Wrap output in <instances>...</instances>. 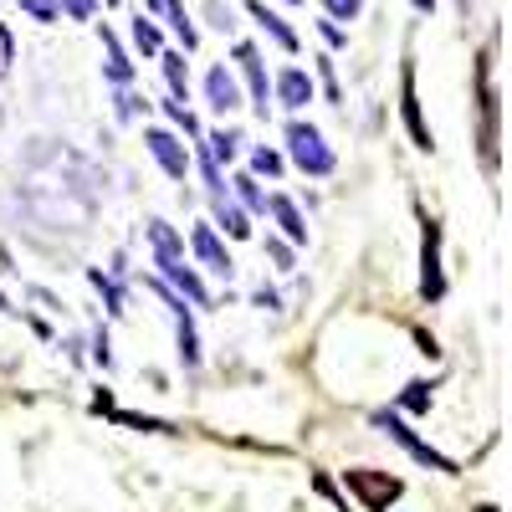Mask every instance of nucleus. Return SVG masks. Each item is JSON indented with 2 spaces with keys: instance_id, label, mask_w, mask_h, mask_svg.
<instances>
[{
  "instance_id": "f257e3e1",
  "label": "nucleus",
  "mask_w": 512,
  "mask_h": 512,
  "mask_svg": "<svg viewBox=\"0 0 512 512\" xmlns=\"http://www.w3.org/2000/svg\"><path fill=\"white\" fill-rule=\"evenodd\" d=\"M374 425H379V431L390 436V441H395L400 451H410V456H415L420 466H431V472H441V477H456V472H461V466H456V461H451L446 451H436L431 441H420V436L410 431V425L400 420V410H374Z\"/></svg>"
},
{
  "instance_id": "f03ea898",
  "label": "nucleus",
  "mask_w": 512,
  "mask_h": 512,
  "mask_svg": "<svg viewBox=\"0 0 512 512\" xmlns=\"http://www.w3.org/2000/svg\"><path fill=\"white\" fill-rule=\"evenodd\" d=\"M287 154H292V164L303 169V175H313V180H323V175H333V169H338L333 149L323 144V134H318L313 123H287Z\"/></svg>"
},
{
  "instance_id": "7ed1b4c3",
  "label": "nucleus",
  "mask_w": 512,
  "mask_h": 512,
  "mask_svg": "<svg viewBox=\"0 0 512 512\" xmlns=\"http://www.w3.org/2000/svg\"><path fill=\"white\" fill-rule=\"evenodd\" d=\"M420 297L425 303H441L446 297V272H441V226L425 221L420 231Z\"/></svg>"
},
{
  "instance_id": "20e7f679",
  "label": "nucleus",
  "mask_w": 512,
  "mask_h": 512,
  "mask_svg": "<svg viewBox=\"0 0 512 512\" xmlns=\"http://www.w3.org/2000/svg\"><path fill=\"white\" fill-rule=\"evenodd\" d=\"M344 482H349V492L364 497V512H384V507L400 497V477H390V472H369V466H354V472H344Z\"/></svg>"
},
{
  "instance_id": "39448f33",
  "label": "nucleus",
  "mask_w": 512,
  "mask_h": 512,
  "mask_svg": "<svg viewBox=\"0 0 512 512\" xmlns=\"http://www.w3.org/2000/svg\"><path fill=\"white\" fill-rule=\"evenodd\" d=\"M236 67H241V77H246V88H251V108L267 118V108H272V82H267V67H262V52L251 47V41H241L236 47Z\"/></svg>"
},
{
  "instance_id": "423d86ee",
  "label": "nucleus",
  "mask_w": 512,
  "mask_h": 512,
  "mask_svg": "<svg viewBox=\"0 0 512 512\" xmlns=\"http://www.w3.org/2000/svg\"><path fill=\"white\" fill-rule=\"evenodd\" d=\"M144 144H149V154L159 159V169H164L169 180H185V175H190V149L169 134V128H149Z\"/></svg>"
},
{
  "instance_id": "0eeeda50",
  "label": "nucleus",
  "mask_w": 512,
  "mask_h": 512,
  "mask_svg": "<svg viewBox=\"0 0 512 512\" xmlns=\"http://www.w3.org/2000/svg\"><path fill=\"white\" fill-rule=\"evenodd\" d=\"M190 251L200 256V267H205V272H216V277H226V282H231L236 262H231L226 241L216 236V226H195V231H190Z\"/></svg>"
},
{
  "instance_id": "6e6552de",
  "label": "nucleus",
  "mask_w": 512,
  "mask_h": 512,
  "mask_svg": "<svg viewBox=\"0 0 512 512\" xmlns=\"http://www.w3.org/2000/svg\"><path fill=\"white\" fill-rule=\"evenodd\" d=\"M400 113H405V128H410L415 149H431L436 139H431V128H425V118H420V98H415V67H405V72H400Z\"/></svg>"
},
{
  "instance_id": "1a4fd4ad",
  "label": "nucleus",
  "mask_w": 512,
  "mask_h": 512,
  "mask_svg": "<svg viewBox=\"0 0 512 512\" xmlns=\"http://www.w3.org/2000/svg\"><path fill=\"white\" fill-rule=\"evenodd\" d=\"M205 98H210V108H216V113H236V108H241L236 77H231L226 67H210V72H205Z\"/></svg>"
},
{
  "instance_id": "9d476101",
  "label": "nucleus",
  "mask_w": 512,
  "mask_h": 512,
  "mask_svg": "<svg viewBox=\"0 0 512 512\" xmlns=\"http://www.w3.org/2000/svg\"><path fill=\"white\" fill-rule=\"evenodd\" d=\"M267 210H272V221L282 226V236H287L292 246H303V241H308V221H303V210H297L287 195H267Z\"/></svg>"
},
{
  "instance_id": "9b49d317",
  "label": "nucleus",
  "mask_w": 512,
  "mask_h": 512,
  "mask_svg": "<svg viewBox=\"0 0 512 512\" xmlns=\"http://www.w3.org/2000/svg\"><path fill=\"white\" fill-rule=\"evenodd\" d=\"M277 103H282V108H303V103H313V77H308L303 67H287V72L277 77Z\"/></svg>"
},
{
  "instance_id": "f8f14e48",
  "label": "nucleus",
  "mask_w": 512,
  "mask_h": 512,
  "mask_svg": "<svg viewBox=\"0 0 512 512\" xmlns=\"http://www.w3.org/2000/svg\"><path fill=\"white\" fill-rule=\"evenodd\" d=\"M164 277L180 287V297H185L190 308H210V287L200 282V272H195L190 262H180V267H164Z\"/></svg>"
},
{
  "instance_id": "ddd939ff",
  "label": "nucleus",
  "mask_w": 512,
  "mask_h": 512,
  "mask_svg": "<svg viewBox=\"0 0 512 512\" xmlns=\"http://www.w3.org/2000/svg\"><path fill=\"white\" fill-rule=\"evenodd\" d=\"M210 216H216V226H226V236H236V241H246V236H251L246 210L231 200V190H226V195H210Z\"/></svg>"
},
{
  "instance_id": "4468645a",
  "label": "nucleus",
  "mask_w": 512,
  "mask_h": 512,
  "mask_svg": "<svg viewBox=\"0 0 512 512\" xmlns=\"http://www.w3.org/2000/svg\"><path fill=\"white\" fill-rule=\"evenodd\" d=\"M246 11H251L256 21H262V31H267V36L277 41V47H287V52H297V31H292V26H287L282 16H272V11L262 6V0H246Z\"/></svg>"
},
{
  "instance_id": "2eb2a0df",
  "label": "nucleus",
  "mask_w": 512,
  "mask_h": 512,
  "mask_svg": "<svg viewBox=\"0 0 512 512\" xmlns=\"http://www.w3.org/2000/svg\"><path fill=\"white\" fill-rule=\"evenodd\" d=\"M103 72H108V82H118V88H123L128 77H134V62L123 57V47L113 41V31H108V26H103Z\"/></svg>"
},
{
  "instance_id": "dca6fc26",
  "label": "nucleus",
  "mask_w": 512,
  "mask_h": 512,
  "mask_svg": "<svg viewBox=\"0 0 512 512\" xmlns=\"http://www.w3.org/2000/svg\"><path fill=\"white\" fill-rule=\"evenodd\" d=\"M231 185H236V195H241L246 216H267V195H262V185H256V175H236Z\"/></svg>"
},
{
  "instance_id": "f3484780",
  "label": "nucleus",
  "mask_w": 512,
  "mask_h": 512,
  "mask_svg": "<svg viewBox=\"0 0 512 512\" xmlns=\"http://www.w3.org/2000/svg\"><path fill=\"white\" fill-rule=\"evenodd\" d=\"M164 62V77H169V98L175 103H185V93H190V72H185V57L180 52H169V57H159Z\"/></svg>"
},
{
  "instance_id": "a211bd4d",
  "label": "nucleus",
  "mask_w": 512,
  "mask_h": 512,
  "mask_svg": "<svg viewBox=\"0 0 512 512\" xmlns=\"http://www.w3.org/2000/svg\"><path fill=\"white\" fill-rule=\"evenodd\" d=\"M205 154L216 159V164H231L241 154V134H231V128H216V134L205 139Z\"/></svg>"
},
{
  "instance_id": "6ab92c4d",
  "label": "nucleus",
  "mask_w": 512,
  "mask_h": 512,
  "mask_svg": "<svg viewBox=\"0 0 512 512\" xmlns=\"http://www.w3.org/2000/svg\"><path fill=\"white\" fill-rule=\"evenodd\" d=\"M159 11L169 16V26H175V36L185 41V52H195V47H200V36H195V26H190V16H185V6H180V0H164Z\"/></svg>"
},
{
  "instance_id": "aec40b11",
  "label": "nucleus",
  "mask_w": 512,
  "mask_h": 512,
  "mask_svg": "<svg viewBox=\"0 0 512 512\" xmlns=\"http://www.w3.org/2000/svg\"><path fill=\"white\" fill-rule=\"evenodd\" d=\"M425 390H431V384H425V379L405 384V395H400V410H410V415H420V410H431V395H425Z\"/></svg>"
},
{
  "instance_id": "412c9836",
  "label": "nucleus",
  "mask_w": 512,
  "mask_h": 512,
  "mask_svg": "<svg viewBox=\"0 0 512 512\" xmlns=\"http://www.w3.org/2000/svg\"><path fill=\"white\" fill-rule=\"evenodd\" d=\"M251 169H256V175H267V180H277V175H282V154L262 144V149L251 154Z\"/></svg>"
},
{
  "instance_id": "4be33fe9",
  "label": "nucleus",
  "mask_w": 512,
  "mask_h": 512,
  "mask_svg": "<svg viewBox=\"0 0 512 512\" xmlns=\"http://www.w3.org/2000/svg\"><path fill=\"white\" fill-rule=\"evenodd\" d=\"M134 41H139L144 57H154V52H159V26H154L149 16H139V21H134Z\"/></svg>"
},
{
  "instance_id": "5701e85b",
  "label": "nucleus",
  "mask_w": 512,
  "mask_h": 512,
  "mask_svg": "<svg viewBox=\"0 0 512 512\" xmlns=\"http://www.w3.org/2000/svg\"><path fill=\"white\" fill-rule=\"evenodd\" d=\"M88 277H93V287L103 292L108 313H123V292H118V282H113V277H103V272H88Z\"/></svg>"
},
{
  "instance_id": "b1692460",
  "label": "nucleus",
  "mask_w": 512,
  "mask_h": 512,
  "mask_svg": "<svg viewBox=\"0 0 512 512\" xmlns=\"http://www.w3.org/2000/svg\"><path fill=\"white\" fill-rule=\"evenodd\" d=\"M118 425H128V431H175V425H164V420H149V415H128V410H113Z\"/></svg>"
},
{
  "instance_id": "393cba45",
  "label": "nucleus",
  "mask_w": 512,
  "mask_h": 512,
  "mask_svg": "<svg viewBox=\"0 0 512 512\" xmlns=\"http://www.w3.org/2000/svg\"><path fill=\"white\" fill-rule=\"evenodd\" d=\"M323 11H328L333 21H359V11H364V0H323Z\"/></svg>"
},
{
  "instance_id": "a878e982",
  "label": "nucleus",
  "mask_w": 512,
  "mask_h": 512,
  "mask_svg": "<svg viewBox=\"0 0 512 512\" xmlns=\"http://www.w3.org/2000/svg\"><path fill=\"white\" fill-rule=\"evenodd\" d=\"M164 113H169V118H175V123L185 128V134H190V139H200V123H195V113H190L185 103H175V98H169V103H164Z\"/></svg>"
},
{
  "instance_id": "bb28decb",
  "label": "nucleus",
  "mask_w": 512,
  "mask_h": 512,
  "mask_svg": "<svg viewBox=\"0 0 512 512\" xmlns=\"http://www.w3.org/2000/svg\"><path fill=\"white\" fill-rule=\"evenodd\" d=\"M267 256H272V267H277V272H292V246H287V241L272 236V241H267Z\"/></svg>"
},
{
  "instance_id": "cd10ccee",
  "label": "nucleus",
  "mask_w": 512,
  "mask_h": 512,
  "mask_svg": "<svg viewBox=\"0 0 512 512\" xmlns=\"http://www.w3.org/2000/svg\"><path fill=\"white\" fill-rule=\"evenodd\" d=\"M21 11L36 21H57V0H21Z\"/></svg>"
},
{
  "instance_id": "c85d7f7f",
  "label": "nucleus",
  "mask_w": 512,
  "mask_h": 512,
  "mask_svg": "<svg viewBox=\"0 0 512 512\" xmlns=\"http://www.w3.org/2000/svg\"><path fill=\"white\" fill-rule=\"evenodd\" d=\"M11 62H16V41H11V31L0 26V77L11 72Z\"/></svg>"
},
{
  "instance_id": "c756f323",
  "label": "nucleus",
  "mask_w": 512,
  "mask_h": 512,
  "mask_svg": "<svg viewBox=\"0 0 512 512\" xmlns=\"http://www.w3.org/2000/svg\"><path fill=\"white\" fill-rule=\"evenodd\" d=\"M93 359L103 364V369H113V349H108V333L98 328V344H93Z\"/></svg>"
},
{
  "instance_id": "7c9ffc66",
  "label": "nucleus",
  "mask_w": 512,
  "mask_h": 512,
  "mask_svg": "<svg viewBox=\"0 0 512 512\" xmlns=\"http://www.w3.org/2000/svg\"><path fill=\"white\" fill-rule=\"evenodd\" d=\"M118 118H139V98L134 93H118Z\"/></svg>"
},
{
  "instance_id": "2f4dec72",
  "label": "nucleus",
  "mask_w": 512,
  "mask_h": 512,
  "mask_svg": "<svg viewBox=\"0 0 512 512\" xmlns=\"http://www.w3.org/2000/svg\"><path fill=\"white\" fill-rule=\"evenodd\" d=\"M67 16L72 21H88L93 16V0H67Z\"/></svg>"
},
{
  "instance_id": "473e14b6",
  "label": "nucleus",
  "mask_w": 512,
  "mask_h": 512,
  "mask_svg": "<svg viewBox=\"0 0 512 512\" xmlns=\"http://www.w3.org/2000/svg\"><path fill=\"white\" fill-rule=\"evenodd\" d=\"M318 492H323V497H333V507H338V512H349V502H344V497H338V487H333L328 477H318Z\"/></svg>"
},
{
  "instance_id": "72a5a7b5",
  "label": "nucleus",
  "mask_w": 512,
  "mask_h": 512,
  "mask_svg": "<svg viewBox=\"0 0 512 512\" xmlns=\"http://www.w3.org/2000/svg\"><path fill=\"white\" fill-rule=\"evenodd\" d=\"M436 6V0H415V11H431Z\"/></svg>"
},
{
  "instance_id": "f704fd0d",
  "label": "nucleus",
  "mask_w": 512,
  "mask_h": 512,
  "mask_svg": "<svg viewBox=\"0 0 512 512\" xmlns=\"http://www.w3.org/2000/svg\"><path fill=\"white\" fill-rule=\"evenodd\" d=\"M144 6H149V11H159V6H164V0H144Z\"/></svg>"
},
{
  "instance_id": "c9c22d12",
  "label": "nucleus",
  "mask_w": 512,
  "mask_h": 512,
  "mask_svg": "<svg viewBox=\"0 0 512 512\" xmlns=\"http://www.w3.org/2000/svg\"><path fill=\"white\" fill-rule=\"evenodd\" d=\"M108 6H113V0H108Z\"/></svg>"
},
{
  "instance_id": "e433bc0d",
  "label": "nucleus",
  "mask_w": 512,
  "mask_h": 512,
  "mask_svg": "<svg viewBox=\"0 0 512 512\" xmlns=\"http://www.w3.org/2000/svg\"><path fill=\"white\" fill-rule=\"evenodd\" d=\"M292 6H297V0H292Z\"/></svg>"
}]
</instances>
